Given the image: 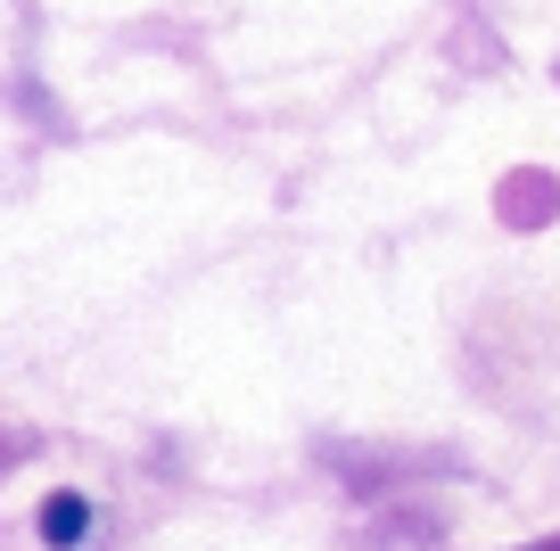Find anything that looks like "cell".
<instances>
[{"mask_svg":"<svg viewBox=\"0 0 560 551\" xmlns=\"http://www.w3.org/2000/svg\"><path fill=\"white\" fill-rule=\"evenodd\" d=\"M536 551H560V535H544V543H536Z\"/></svg>","mask_w":560,"mask_h":551,"instance_id":"2","label":"cell"},{"mask_svg":"<svg viewBox=\"0 0 560 551\" xmlns=\"http://www.w3.org/2000/svg\"><path fill=\"white\" fill-rule=\"evenodd\" d=\"M83 535H91V502L83 494H50V502H42V543L74 551Z\"/></svg>","mask_w":560,"mask_h":551,"instance_id":"1","label":"cell"}]
</instances>
